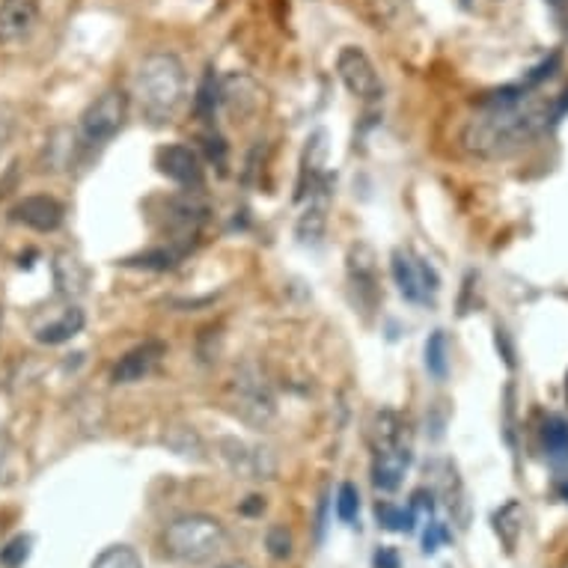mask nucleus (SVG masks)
<instances>
[{
  "mask_svg": "<svg viewBox=\"0 0 568 568\" xmlns=\"http://www.w3.org/2000/svg\"><path fill=\"white\" fill-rule=\"evenodd\" d=\"M550 75V63L539 69V75L527 78V84L506 87L500 93L488 95L479 104L476 116L462 131V146L476 159H506L530 140H536L550 122L562 116L568 108V99L562 102H545L530 95V90L539 81Z\"/></svg>",
  "mask_w": 568,
  "mask_h": 568,
  "instance_id": "nucleus-1",
  "label": "nucleus"
},
{
  "mask_svg": "<svg viewBox=\"0 0 568 568\" xmlns=\"http://www.w3.org/2000/svg\"><path fill=\"white\" fill-rule=\"evenodd\" d=\"M187 93L185 65L176 54L159 51V54L143 57L134 72V95H138L140 111L150 120L164 122L182 108Z\"/></svg>",
  "mask_w": 568,
  "mask_h": 568,
  "instance_id": "nucleus-2",
  "label": "nucleus"
},
{
  "mask_svg": "<svg viewBox=\"0 0 568 568\" xmlns=\"http://www.w3.org/2000/svg\"><path fill=\"white\" fill-rule=\"evenodd\" d=\"M226 545V527L212 515L194 513L182 515L173 524H168L164 530V550L168 557L185 566H196V562H209V559L221 554Z\"/></svg>",
  "mask_w": 568,
  "mask_h": 568,
  "instance_id": "nucleus-3",
  "label": "nucleus"
},
{
  "mask_svg": "<svg viewBox=\"0 0 568 568\" xmlns=\"http://www.w3.org/2000/svg\"><path fill=\"white\" fill-rule=\"evenodd\" d=\"M129 120V95L122 90H104L99 99L87 104L78 122V146L99 150L108 140H113Z\"/></svg>",
  "mask_w": 568,
  "mask_h": 568,
  "instance_id": "nucleus-4",
  "label": "nucleus"
},
{
  "mask_svg": "<svg viewBox=\"0 0 568 568\" xmlns=\"http://www.w3.org/2000/svg\"><path fill=\"white\" fill-rule=\"evenodd\" d=\"M390 271L396 286H399V295L408 304H417V307L435 304L440 292V277L423 256H417L408 247H396L390 256Z\"/></svg>",
  "mask_w": 568,
  "mask_h": 568,
  "instance_id": "nucleus-5",
  "label": "nucleus"
},
{
  "mask_svg": "<svg viewBox=\"0 0 568 568\" xmlns=\"http://www.w3.org/2000/svg\"><path fill=\"white\" fill-rule=\"evenodd\" d=\"M230 405L253 429H268L271 419L277 414L274 393L253 366H244L242 373L235 375L233 387H230Z\"/></svg>",
  "mask_w": 568,
  "mask_h": 568,
  "instance_id": "nucleus-6",
  "label": "nucleus"
},
{
  "mask_svg": "<svg viewBox=\"0 0 568 568\" xmlns=\"http://www.w3.org/2000/svg\"><path fill=\"white\" fill-rule=\"evenodd\" d=\"M336 72H339V81L345 84V90L361 102L373 104L384 95L382 75L375 72L373 60L366 57L364 48L345 45L336 57Z\"/></svg>",
  "mask_w": 568,
  "mask_h": 568,
  "instance_id": "nucleus-7",
  "label": "nucleus"
},
{
  "mask_svg": "<svg viewBox=\"0 0 568 568\" xmlns=\"http://www.w3.org/2000/svg\"><path fill=\"white\" fill-rule=\"evenodd\" d=\"M373 485L378 491L393 494L402 485L405 474H408L410 462H414V449H410L408 435L373 444Z\"/></svg>",
  "mask_w": 568,
  "mask_h": 568,
  "instance_id": "nucleus-8",
  "label": "nucleus"
},
{
  "mask_svg": "<svg viewBox=\"0 0 568 568\" xmlns=\"http://www.w3.org/2000/svg\"><path fill=\"white\" fill-rule=\"evenodd\" d=\"M155 164L170 182H176L182 187H200L203 185V159L196 155V150L185 146V143H170L155 152Z\"/></svg>",
  "mask_w": 568,
  "mask_h": 568,
  "instance_id": "nucleus-9",
  "label": "nucleus"
},
{
  "mask_svg": "<svg viewBox=\"0 0 568 568\" xmlns=\"http://www.w3.org/2000/svg\"><path fill=\"white\" fill-rule=\"evenodd\" d=\"M42 0H0V45H19L33 33Z\"/></svg>",
  "mask_w": 568,
  "mask_h": 568,
  "instance_id": "nucleus-10",
  "label": "nucleus"
},
{
  "mask_svg": "<svg viewBox=\"0 0 568 568\" xmlns=\"http://www.w3.org/2000/svg\"><path fill=\"white\" fill-rule=\"evenodd\" d=\"M168 354V345L161 343V339H146V343L134 345L131 352H125L116 361L111 373L113 384H134L143 382L146 375L161 364V357Z\"/></svg>",
  "mask_w": 568,
  "mask_h": 568,
  "instance_id": "nucleus-11",
  "label": "nucleus"
},
{
  "mask_svg": "<svg viewBox=\"0 0 568 568\" xmlns=\"http://www.w3.org/2000/svg\"><path fill=\"white\" fill-rule=\"evenodd\" d=\"M348 280L357 292V301L366 310L378 304L382 290H378V268H375V253L369 244H354L348 251Z\"/></svg>",
  "mask_w": 568,
  "mask_h": 568,
  "instance_id": "nucleus-12",
  "label": "nucleus"
},
{
  "mask_svg": "<svg viewBox=\"0 0 568 568\" xmlns=\"http://www.w3.org/2000/svg\"><path fill=\"white\" fill-rule=\"evenodd\" d=\"M63 205L57 203L54 196L37 194V196H24L21 203L12 205L10 217L16 224H24L37 233H54L57 226L63 224Z\"/></svg>",
  "mask_w": 568,
  "mask_h": 568,
  "instance_id": "nucleus-13",
  "label": "nucleus"
},
{
  "mask_svg": "<svg viewBox=\"0 0 568 568\" xmlns=\"http://www.w3.org/2000/svg\"><path fill=\"white\" fill-rule=\"evenodd\" d=\"M310 203L304 215L298 217V239L301 242H318L325 233L327 209H331V182H322L310 191Z\"/></svg>",
  "mask_w": 568,
  "mask_h": 568,
  "instance_id": "nucleus-14",
  "label": "nucleus"
},
{
  "mask_svg": "<svg viewBox=\"0 0 568 568\" xmlns=\"http://www.w3.org/2000/svg\"><path fill=\"white\" fill-rule=\"evenodd\" d=\"M87 316L81 307H65L60 310L54 318H48L45 325L33 327V336H37V343L42 345H60L69 343L72 336H78L84 331Z\"/></svg>",
  "mask_w": 568,
  "mask_h": 568,
  "instance_id": "nucleus-15",
  "label": "nucleus"
},
{
  "mask_svg": "<svg viewBox=\"0 0 568 568\" xmlns=\"http://www.w3.org/2000/svg\"><path fill=\"white\" fill-rule=\"evenodd\" d=\"M221 447L226 449L224 458L235 474L251 476V479H268L271 470H274V467H265V458H268L265 449H251L247 444H239V440H221Z\"/></svg>",
  "mask_w": 568,
  "mask_h": 568,
  "instance_id": "nucleus-16",
  "label": "nucleus"
},
{
  "mask_svg": "<svg viewBox=\"0 0 568 568\" xmlns=\"http://www.w3.org/2000/svg\"><path fill=\"white\" fill-rule=\"evenodd\" d=\"M541 449L554 465H568V419L548 417L541 423Z\"/></svg>",
  "mask_w": 568,
  "mask_h": 568,
  "instance_id": "nucleus-17",
  "label": "nucleus"
},
{
  "mask_svg": "<svg viewBox=\"0 0 568 568\" xmlns=\"http://www.w3.org/2000/svg\"><path fill=\"white\" fill-rule=\"evenodd\" d=\"M75 150H78V134H72L69 129H57L51 138H48V146H45V168L42 170H65L75 159Z\"/></svg>",
  "mask_w": 568,
  "mask_h": 568,
  "instance_id": "nucleus-18",
  "label": "nucleus"
},
{
  "mask_svg": "<svg viewBox=\"0 0 568 568\" xmlns=\"http://www.w3.org/2000/svg\"><path fill=\"white\" fill-rule=\"evenodd\" d=\"M494 530H497V536L504 539L506 550L513 554L515 545H518V539H521V532H524V509L518 500H509L500 513L494 515Z\"/></svg>",
  "mask_w": 568,
  "mask_h": 568,
  "instance_id": "nucleus-19",
  "label": "nucleus"
},
{
  "mask_svg": "<svg viewBox=\"0 0 568 568\" xmlns=\"http://www.w3.org/2000/svg\"><path fill=\"white\" fill-rule=\"evenodd\" d=\"M375 518H378V524H382L384 530H393V532H414V527H417V518H414L410 509L387 504V500L375 506Z\"/></svg>",
  "mask_w": 568,
  "mask_h": 568,
  "instance_id": "nucleus-20",
  "label": "nucleus"
},
{
  "mask_svg": "<svg viewBox=\"0 0 568 568\" xmlns=\"http://www.w3.org/2000/svg\"><path fill=\"white\" fill-rule=\"evenodd\" d=\"M426 369L429 375L435 378H447V369H449V345H447V336L444 331H435L429 336V343H426Z\"/></svg>",
  "mask_w": 568,
  "mask_h": 568,
  "instance_id": "nucleus-21",
  "label": "nucleus"
},
{
  "mask_svg": "<svg viewBox=\"0 0 568 568\" xmlns=\"http://www.w3.org/2000/svg\"><path fill=\"white\" fill-rule=\"evenodd\" d=\"M93 568H143V559L129 545H111L95 557Z\"/></svg>",
  "mask_w": 568,
  "mask_h": 568,
  "instance_id": "nucleus-22",
  "label": "nucleus"
},
{
  "mask_svg": "<svg viewBox=\"0 0 568 568\" xmlns=\"http://www.w3.org/2000/svg\"><path fill=\"white\" fill-rule=\"evenodd\" d=\"M217 102H221V84H217L215 72H209L203 78V84L196 90V99H194V111L196 116H203V120H212L217 111Z\"/></svg>",
  "mask_w": 568,
  "mask_h": 568,
  "instance_id": "nucleus-23",
  "label": "nucleus"
},
{
  "mask_svg": "<svg viewBox=\"0 0 568 568\" xmlns=\"http://www.w3.org/2000/svg\"><path fill=\"white\" fill-rule=\"evenodd\" d=\"M336 518L343 524L357 521V513H361V491L354 483H343L336 488V500H334Z\"/></svg>",
  "mask_w": 568,
  "mask_h": 568,
  "instance_id": "nucleus-24",
  "label": "nucleus"
},
{
  "mask_svg": "<svg viewBox=\"0 0 568 568\" xmlns=\"http://www.w3.org/2000/svg\"><path fill=\"white\" fill-rule=\"evenodd\" d=\"M30 545H33V539H30V536H16V539H12L7 548H0V566L3 568L24 566L30 557Z\"/></svg>",
  "mask_w": 568,
  "mask_h": 568,
  "instance_id": "nucleus-25",
  "label": "nucleus"
},
{
  "mask_svg": "<svg viewBox=\"0 0 568 568\" xmlns=\"http://www.w3.org/2000/svg\"><path fill=\"white\" fill-rule=\"evenodd\" d=\"M265 548H268V554L274 559L292 557V532L286 530L283 524H277V527H271V530L265 532Z\"/></svg>",
  "mask_w": 568,
  "mask_h": 568,
  "instance_id": "nucleus-26",
  "label": "nucleus"
},
{
  "mask_svg": "<svg viewBox=\"0 0 568 568\" xmlns=\"http://www.w3.org/2000/svg\"><path fill=\"white\" fill-rule=\"evenodd\" d=\"M453 539L447 530V524H440L432 518L429 524H426V532H423V554H438L440 545H447V541Z\"/></svg>",
  "mask_w": 568,
  "mask_h": 568,
  "instance_id": "nucleus-27",
  "label": "nucleus"
},
{
  "mask_svg": "<svg viewBox=\"0 0 568 568\" xmlns=\"http://www.w3.org/2000/svg\"><path fill=\"white\" fill-rule=\"evenodd\" d=\"M205 152H209V159L217 161V168L224 170L226 164V146H224V140L217 138V134H205Z\"/></svg>",
  "mask_w": 568,
  "mask_h": 568,
  "instance_id": "nucleus-28",
  "label": "nucleus"
},
{
  "mask_svg": "<svg viewBox=\"0 0 568 568\" xmlns=\"http://www.w3.org/2000/svg\"><path fill=\"white\" fill-rule=\"evenodd\" d=\"M373 568H402V559H399V554H396V548L384 545V548L375 550Z\"/></svg>",
  "mask_w": 568,
  "mask_h": 568,
  "instance_id": "nucleus-29",
  "label": "nucleus"
},
{
  "mask_svg": "<svg viewBox=\"0 0 568 568\" xmlns=\"http://www.w3.org/2000/svg\"><path fill=\"white\" fill-rule=\"evenodd\" d=\"M12 131H16V120H12L7 111H0V155H3V150L10 146Z\"/></svg>",
  "mask_w": 568,
  "mask_h": 568,
  "instance_id": "nucleus-30",
  "label": "nucleus"
},
{
  "mask_svg": "<svg viewBox=\"0 0 568 568\" xmlns=\"http://www.w3.org/2000/svg\"><path fill=\"white\" fill-rule=\"evenodd\" d=\"M242 513L244 515H262L265 513V497H260V494L247 497V504H242Z\"/></svg>",
  "mask_w": 568,
  "mask_h": 568,
  "instance_id": "nucleus-31",
  "label": "nucleus"
},
{
  "mask_svg": "<svg viewBox=\"0 0 568 568\" xmlns=\"http://www.w3.org/2000/svg\"><path fill=\"white\" fill-rule=\"evenodd\" d=\"M325 521H327V497L322 500V509H318V539H322V532H325Z\"/></svg>",
  "mask_w": 568,
  "mask_h": 568,
  "instance_id": "nucleus-32",
  "label": "nucleus"
},
{
  "mask_svg": "<svg viewBox=\"0 0 568 568\" xmlns=\"http://www.w3.org/2000/svg\"><path fill=\"white\" fill-rule=\"evenodd\" d=\"M7 449H10V440H7V432H0V465L7 458Z\"/></svg>",
  "mask_w": 568,
  "mask_h": 568,
  "instance_id": "nucleus-33",
  "label": "nucleus"
},
{
  "mask_svg": "<svg viewBox=\"0 0 568 568\" xmlns=\"http://www.w3.org/2000/svg\"><path fill=\"white\" fill-rule=\"evenodd\" d=\"M557 491H559V497H562V500H566V504H568V479H562V483H559Z\"/></svg>",
  "mask_w": 568,
  "mask_h": 568,
  "instance_id": "nucleus-34",
  "label": "nucleus"
},
{
  "mask_svg": "<svg viewBox=\"0 0 568 568\" xmlns=\"http://www.w3.org/2000/svg\"><path fill=\"white\" fill-rule=\"evenodd\" d=\"M217 568H251L247 562H226V566H217Z\"/></svg>",
  "mask_w": 568,
  "mask_h": 568,
  "instance_id": "nucleus-35",
  "label": "nucleus"
},
{
  "mask_svg": "<svg viewBox=\"0 0 568 568\" xmlns=\"http://www.w3.org/2000/svg\"><path fill=\"white\" fill-rule=\"evenodd\" d=\"M0 322H3V313H0Z\"/></svg>",
  "mask_w": 568,
  "mask_h": 568,
  "instance_id": "nucleus-36",
  "label": "nucleus"
},
{
  "mask_svg": "<svg viewBox=\"0 0 568 568\" xmlns=\"http://www.w3.org/2000/svg\"><path fill=\"white\" fill-rule=\"evenodd\" d=\"M566 393H568V382H566Z\"/></svg>",
  "mask_w": 568,
  "mask_h": 568,
  "instance_id": "nucleus-37",
  "label": "nucleus"
}]
</instances>
